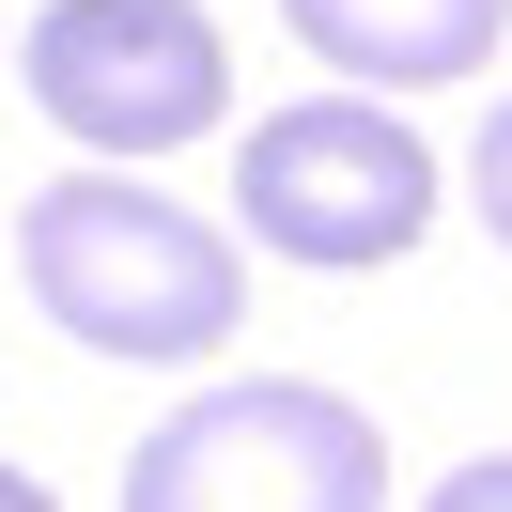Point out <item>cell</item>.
I'll return each mask as SVG.
<instances>
[{"mask_svg": "<svg viewBox=\"0 0 512 512\" xmlns=\"http://www.w3.org/2000/svg\"><path fill=\"white\" fill-rule=\"evenodd\" d=\"M16 280H32V311L63 326V342L140 357V373L218 357L233 311H249V264H233L187 202L125 187V171H63V187H32V218H16Z\"/></svg>", "mask_w": 512, "mask_h": 512, "instance_id": "6da1fadb", "label": "cell"}, {"mask_svg": "<svg viewBox=\"0 0 512 512\" xmlns=\"http://www.w3.org/2000/svg\"><path fill=\"white\" fill-rule=\"evenodd\" d=\"M125 512H388V435L311 373H233L125 450Z\"/></svg>", "mask_w": 512, "mask_h": 512, "instance_id": "7a4b0ae2", "label": "cell"}, {"mask_svg": "<svg viewBox=\"0 0 512 512\" xmlns=\"http://www.w3.org/2000/svg\"><path fill=\"white\" fill-rule=\"evenodd\" d=\"M233 218L280 264H404L435 233V156L373 94H311V109H264L233 140Z\"/></svg>", "mask_w": 512, "mask_h": 512, "instance_id": "3957f363", "label": "cell"}, {"mask_svg": "<svg viewBox=\"0 0 512 512\" xmlns=\"http://www.w3.org/2000/svg\"><path fill=\"white\" fill-rule=\"evenodd\" d=\"M16 78L94 156H171V140L233 125V47L202 0H47L16 32Z\"/></svg>", "mask_w": 512, "mask_h": 512, "instance_id": "277c9868", "label": "cell"}, {"mask_svg": "<svg viewBox=\"0 0 512 512\" xmlns=\"http://www.w3.org/2000/svg\"><path fill=\"white\" fill-rule=\"evenodd\" d=\"M280 16H295V47H326V63L373 78V94H435V78L497 63L512 0H280Z\"/></svg>", "mask_w": 512, "mask_h": 512, "instance_id": "5b68a950", "label": "cell"}, {"mask_svg": "<svg viewBox=\"0 0 512 512\" xmlns=\"http://www.w3.org/2000/svg\"><path fill=\"white\" fill-rule=\"evenodd\" d=\"M466 187H481V233H497V249H512V109H497V125H481V156H466Z\"/></svg>", "mask_w": 512, "mask_h": 512, "instance_id": "8992f818", "label": "cell"}, {"mask_svg": "<svg viewBox=\"0 0 512 512\" xmlns=\"http://www.w3.org/2000/svg\"><path fill=\"white\" fill-rule=\"evenodd\" d=\"M419 512H512V450H481V466H450Z\"/></svg>", "mask_w": 512, "mask_h": 512, "instance_id": "52a82bcc", "label": "cell"}, {"mask_svg": "<svg viewBox=\"0 0 512 512\" xmlns=\"http://www.w3.org/2000/svg\"><path fill=\"white\" fill-rule=\"evenodd\" d=\"M0 512H47V481H32V466H0Z\"/></svg>", "mask_w": 512, "mask_h": 512, "instance_id": "ba28073f", "label": "cell"}]
</instances>
